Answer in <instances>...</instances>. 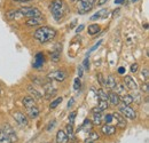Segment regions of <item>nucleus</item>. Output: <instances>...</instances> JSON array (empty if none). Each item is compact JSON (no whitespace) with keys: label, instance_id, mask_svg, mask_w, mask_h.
Segmentation results:
<instances>
[{"label":"nucleus","instance_id":"29","mask_svg":"<svg viewBox=\"0 0 149 143\" xmlns=\"http://www.w3.org/2000/svg\"><path fill=\"white\" fill-rule=\"evenodd\" d=\"M96 96L99 97V100L102 101H108V93L104 92L103 90H96Z\"/></svg>","mask_w":149,"mask_h":143},{"label":"nucleus","instance_id":"56","mask_svg":"<svg viewBox=\"0 0 149 143\" xmlns=\"http://www.w3.org/2000/svg\"><path fill=\"white\" fill-rule=\"evenodd\" d=\"M87 143H94V142H92V141H88Z\"/></svg>","mask_w":149,"mask_h":143},{"label":"nucleus","instance_id":"7","mask_svg":"<svg viewBox=\"0 0 149 143\" xmlns=\"http://www.w3.org/2000/svg\"><path fill=\"white\" fill-rule=\"evenodd\" d=\"M13 118H14V120H15L19 126H22V127H26V126L29 125L28 116L24 115V113L21 112V111H15V112H13Z\"/></svg>","mask_w":149,"mask_h":143},{"label":"nucleus","instance_id":"11","mask_svg":"<svg viewBox=\"0 0 149 143\" xmlns=\"http://www.w3.org/2000/svg\"><path fill=\"white\" fill-rule=\"evenodd\" d=\"M124 83H125V86L127 87V90H134V92L138 90V84H136V81H135L131 76H125Z\"/></svg>","mask_w":149,"mask_h":143},{"label":"nucleus","instance_id":"57","mask_svg":"<svg viewBox=\"0 0 149 143\" xmlns=\"http://www.w3.org/2000/svg\"><path fill=\"white\" fill-rule=\"evenodd\" d=\"M71 1H74H74H77V0H71Z\"/></svg>","mask_w":149,"mask_h":143},{"label":"nucleus","instance_id":"12","mask_svg":"<svg viewBox=\"0 0 149 143\" xmlns=\"http://www.w3.org/2000/svg\"><path fill=\"white\" fill-rule=\"evenodd\" d=\"M101 133L106 136H112L116 134V127L113 125H110V124H106V125L102 126Z\"/></svg>","mask_w":149,"mask_h":143},{"label":"nucleus","instance_id":"51","mask_svg":"<svg viewBox=\"0 0 149 143\" xmlns=\"http://www.w3.org/2000/svg\"><path fill=\"white\" fill-rule=\"evenodd\" d=\"M123 2H125V0H115V3H116V5H120V3H123Z\"/></svg>","mask_w":149,"mask_h":143},{"label":"nucleus","instance_id":"31","mask_svg":"<svg viewBox=\"0 0 149 143\" xmlns=\"http://www.w3.org/2000/svg\"><path fill=\"white\" fill-rule=\"evenodd\" d=\"M65 134H67V136H68V139H74V127L72 125H67V128H65Z\"/></svg>","mask_w":149,"mask_h":143},{"label":"nucleus","instance_id":"32","mask_svg":"<svg viewBox=\"0 0 149 143\" xmlns=\"http://www.w3.org/2000/svg\"><path fill=\"white\" fill-rule=\"evenodd\" d=\"M62 101H63V97H56L55 100H53V101L51 102L49 108H51V109H55V108L58 107V104H60Z\"/></svg>","mask_w":149,"mask_h":143},{"label":"nucleus","instance_id":"28","mask_svg":"<svg viewBox=\"0 0 149 143\" xmlns=\"http://www.w3.org/2000/svg\"><path fill=\"white\" fill-rule=\"evenodd\" d=\"M92 121L90 120V119H85L84 120V123H83V125H81V128L86 132V133H90L91 131H92Z\"/></svg>","mask_w":149,"mask_h":143},{"label":"nucleus","instance_id":"9","mask_svg":"<svg viewBox=\"0 0 149 143\" xmlns=\"http://www.w3.org/2000/svg\"><path fill=\"white\" fill-rule=\"evenodd\" d=\"M44 93H45V97L46 99H49V97H52V96H54L56 94V88L52 85V83H49V81H47V83H45L44 84Z\"/></svg>","mask_w":149,"mask_h":143},{"label":"nucleus","instance_id":"16","mask_svg":"<svg viewBox=\"0 0 149 143\" xmlns=\"http://www.w3.org/2000/svg\"><path fill=\"white\" fill-rule=\"evenodd\" d=\"M25 111H26V116H29L31 119H36V118H38V117H39V113H40L39 108H38L37 106L28 108V109H25Z\"/></svg>","mask_w":149,"mask_h":143},{"label":"nucleus","instance_id":"30","mask_svg":"<svg viewBox=\"0 0 149 143\" xmlns=\"http://www.w3.org/2000/svg\"><path fill=\"white\" fill-rule=\"evenodd\" d=\"M116 94H118V95H125L126 94V88H125V86H124V84H119V85H117L116 86Z\"/></svg>","mask_w":149,"mask_h":143},{"label":"nucleus","instance_id":"46","mask_svg":"<svg viewBox=\"0 0 149 143\" xmlns=\"http://www.w3.org/2000/svg\"><path fill=\"white\" fill-rule=\"evenodd\" d=\"M83 73H84V70H83V67H78V78H81L83 77Z\"/></svg>","mask_w":149,"mask_h":143},{"label":"nucleus","instance_id":"27","mask_svg":"<svg viewBox=\"0 0 149 143\" xmlns=\"http://www.w3.org/2000/svg\"><path fill=\"white\" fill-rule=\"evenodd\" d=\"M99 32H100V26L97 24H91V25H88V35L90 36H95Z\"/></svg>","mask_w":149,"mask_h":143},{"label":"nucleus","instance_id":"33","mask_svg":"<svg viewBox=\"0 0 149 143\" xmlns=\"http://www.w3.org/2000/svg\"><path fill=\"white\" fill-rule=\"evenodd\" d=\"M99 139H100V135H99L96 132L91 131V132L88 133V141H92V142H94L95 140H99Z\"/></svg>","mask_w":149,"mask_h":143},{"label":"nucleus","instance_id":"39","mask_svg":"<svg viewBox=\"0 0 149 143\" xmlns=\"http://www.w3.org/2000/svg\"><path fill=\"white\" fill-rule=\"evenodd\" d=\"M81 86V83H80V78H76L74 81V90H78Z\"/></svg>","mask_w":149,"mask_h":143},{"label":"nucleus","instance_id":"41","mask_svg":"<svg viewBox=\"0 0 149 143\" xmlns=\"http://www.w3.org/2000/svg\"><path fill=\"white\" fill-rule=\"evenodd\" d=\"M130 71L132 72V73H136V72L139 71V64H138V63H133V64L131 65Z\"/></svg>","mask_w":149,"mask_h":143},{"label":"nucleus","instance_id":"22","mask_svg":"<svg viewBox=\"0 0 149 143\" xmlns=\"http://www.w3.org/2000/svg\"><path fill=\"white\" fill-rule=\"evenodd\" d=\"M108 15V9H101V10H99V12H96L94 15H92L90 19L91 21H97V19H100V18H104L106 16Z\"/></svg>","mask_w":149,"mask_h":143},{"label":"nucleus","instance_id":"44","mask_svg":"<svg viewBox=\"0 0 149 143\" xmlns=\"http://www.w3.org/2000/svg\"><path fill=\"white\" fill-rule=\"evenodd\" d=\"M101 44H102V40H99V41H97V42H96V44L94 45L93 47H92V48L90 49V52H88V54H90V53H92V52H94L95 49H97V47H99V46H100Z\"/></svg>","mask_w":149,"mask_h":143},{"label":"nucleus","instance_id":"19","mask_svg":"<svg viewBox=\"0 0 149 143\" xmlns=\"http://www.w3.org/2000/svg\"><path fill=\"white\" fill-rule=\"evenodd\" d=\"M106 86H108V88L110 90H112V92L116 90L117 83H116V79H115V77H113L112 74H109V76L106 78Z\"/></svg>","mask_w":149,"mask_h":143},{"label":"nucleus","instance_id":"13","mask_svg":"<svg viewBox=\"0 0 149 143\" xmlns=\"http://www.w3.org/2000/svg\"><path fill=\"white\" fill-rule=\"evenodd\" d=\"M44 23V18L41 17H33V18H29L28 21H25V25L26 26H30V28H35V26H40L41 24Z\"/></svg>","mask_w":149,"mask_h":143},{"label":"nucleus","instance_id":"53","mask_svg":"<svg viewBox=\"0 0 149 143\" xmlns=\"http://www.w3.org/2000/svg\"><path fill=\"white\" fill-rule=\"evenodd\" d=\"M2 93H3V92H2V88H1V86H0V96L2 95Z\"/></svg>","mask_w":149,"mask_h":143},{"label":"nucleus","instance_id":"4","mask_svg":"<svg viewBox=\"0 0 149 143\" xmlns=\"http://www.w3.org/2000/svg\"><path fill=\"white\" fill-rule=\"evenodd\" d=\"M118 112L124 117V118H127V119H131V120H134L136 119V111L131 108L130 106H120L118 108Z\"/></svg>","mask_w":149,"mask_h":143},{"label":"nucleus","instance_id":"47","mask_svg":"<svg viewBox=\"0 0 149 143\" xmlns=\"http://www.w3.org/2000/svg\"><path fill=\"white\" fill-rule=\"evenodd\" d=\"M84 28H85V25H84V24H80V25H79V26L76 29V33H79V32H81V31L84 30Z\"/></svg>","mask_w":149,"mask_h":143},{"label":"nucleus","instance_id":"55","mask_svg":"<svg viewBox=\"0 0 149 143\" xmlns=\"http://www.w3.org/2000/svg\"><path fill=\"white\" fill-rule=\"evenodd\" d=\"M79 1H88V0H79Z\"/></svg>","mask_w":149,"mask_h":143},{"label":"nucleus","instance_id":"6","mask_svg":"<svg viewBox=\"0 0 149 143\" xmlns=\"http://www.w3.org/2000/svg\"><path fill=\"white\" fill-rule=\"evenodd\" d=\"M47 78L49 80H55V81H58V83H62L68 78V73L64 70H55V71L49 72L47 74Z\"/></svg>","mask_w":149,"mask_h":143},{"label":"nucleus","instance_id":"24","mask_svg":"<svg viewBox=\"0 0 149 143\" xmlns=\"http://www.w3.org/2000/svg\"><path fill=\"white\" fill-rule=\"evenodd\" d=\"M19 16H21V15H19L17 9H10V10H8V12L6 13V18L9 19V21H13V19L17 18Z\"/></svg>","mask_w":149,"mask_h":143},{"label":"nucleus","instance_id":"35","mask_svg":"<svg viewBox=\"0 0 149 143\" xmlns=\"http://www.w3.org/2000/svg\"><path fill=\"white\" fill-rule=\"evenodd\" d=\"M97 81L101 84V86H106V78L101 72L97 73Z\"/></svg>","mask_w":149,"mask_h":143},{"label":"nucleus","instance_id":"18","mask_svg":"<svg viewBox=\"0 0 149 143\" xmlns=\"http://www.w3.org/2000/svg\"><path fill=\"white\" fill-rule=\"evenodd\" d=\"M109 108V103H108V101H102V100H99V102H97V107L96 108H93L92 109V112H102V111H104L106 109H108Z\"/></svg>","mask_w":149,"mask_h":143},{"label":"nucleus","instance_id":"48","mask_svg":"<svg viewBox=\"0 0 149 143\" xmlns=\"http://www.w3.org/2000/svg\"><path fill=\"white\" fill-rule=\"evenodd\" d=\"M118 73H119V74H124V73H125V68H124V67L118 68Z\"/></svg>","mask_w":149,"mask_h":143},{"label":"nucleus","instance_id":"2","mask_svg":"<svg viewBox=\"0 0 149 143\" xmlns=\"http://www.w3.org/2000/svg\"><path fill=\"white\" fill-rule=\"evenodd\" d=\"M49 9H51V13H52L54 19L55 21H61V18L64 15L65 3H64L63 0H53L49 5Z\"/></svg>","mask_w":149,"mask_h":143},{"label":"nucleus","instance_id":"10","mask_svg":"<svg viewBox=\"0 0 149 143\" xmlns=\"http://www.w3.org/2000/svg\"><path fill=\"white\" fill-rule=\"evenodd\" d=\"M112 117H113V120L116 121V125L120 128H125L127 123H126V119L119 113V112H113L112 113Z\"/></svg>","mask_w":149,"mask_h":143},{"label":"nucleus","instance_id":"43","mask_svg":"<svg viewBox=\"0 0 149 143\" xmlns=\"http://www.w3.org/2000/svg\"><path fill=\"white\" fill-rule=\"evenodd\" d=\"M55 124H56V120H55V119H53V120H52V121H51V123L48 124L47 131H48V132H51V131H52V129H53V128L55 127Z\"/></svg>","mask_w":149,"mask_h":143},{"label":"nucleus","instance_id":"49","mask_svg":"<svg viewBox=\"0 0 149 143\" xmlns=\"http://www.w3.org/2000/svg\"><path fill=\"white\" fill-rule=\"evenodd\" d=\"M108 0H97V6H102L104 3H107Z\"/></svg>","mask_w":149,"mask_h":143},{"label":"nucleus","instance_id":"50","mask_svg":"<svg viewBox=\"0 0 149 143\" xmlns=\"http://www.w3.org/2000/svg\"><path fill=\"white\" fill-rule=\"evenodd\" d=\"M74 99L72 97V99H71V100L68 102V108H70L71 106H72V104H74Z\"/></svg>","mask_w":149,"mask_h":143},{"label":"nucleus","instance_id":"23","mask_svg":"<svg viewBox=\"0 0 149 143\" xmlns=\"http://www.w3.org/2000/svg\"><path fill=\"white\" fill-rule=\"evenodd\" d=\"M22 103H23V107L25 108V109L33 107V106H37V104H36V100H33L31 96H25V97H23Z\"/></svg>","mask_w":149,"mask_h":143},{"label":"nucleus","instance_id":"54","mask_svg":"<svg viewBox=\"0 0 149 143\" xmlns=\"http://www.w3.org/2000/svg\"><path fill=\"white\" fill-rule=\"evenodd\" d=\"M132 1H133V2H136V1H138V0H132Z\"/></svg>","mask_w":149,"mask_h":143},{"label":"nucleus","instance_id":"5","mask_svg":"<svg viewBox=\"0 0 149 143\" xmlns=\"http://www.w3.org/2000/svg\"><path fill=\"white\" fill-rule=\"evenodd\" d=\"M1 132L6 135V137H7L12 143L17 142V135H16V132L14 131V128L9 125V124H5V125L2 126Z\"/></svg>","mask_w":149,"mask_h":143},{"label":"nucleus","instance_id":"8","mask_svg":"<svg viewBox=\"0 0 149 143\" xmlns=\"http://www.w3.org/2000/svg\"><path fill=\"white\" fill-rule=\"evenodd\" d=\"M95 0H88V1H79L78 3V12L79 14H86L90 10H92Z\"/></svg>","mask_w":149,"mask_h":143},{"label":"nucleus","instance_id":"52","mask_svg":"<svg viewBox=\"0 0 149 143\" xmlns=\"http://www.w3.org/2000/svg\"><path fill=\"white\" fill-rule=\"evenodd\" d=\"M13 1H17V2H26V1H31V0H13Z\"/></svg>","mask_w":149,"mask_h":143},{"label":"nucleus","instance_id":"20","mask_svg":"<svg viewBox=\"0 0 149 143\" xmlns=\"http://www.w3.org/2000/svg\"><path fill=\"white\" fill-rule=\"evenodd\" d=\"M103 123V116L101 112H94L92 117V125L93 126H101Z\"/></svg>","mask_w":149,"mask_h":143},{"label":"nucleus","instance_id":"36","mask_svg":"<svg viewBox=\"0 0 149 143\" xmlns=\"http://www.w3.org/2000/svg\"><path fill=\"white\" fill-rule=\"evenodd\" d=\"M141 77H142V79L143 80H148V78H149V70H148V68H145V69H142L141 70Z\"/></svg>","mask_w":149,"mask_h":143},{"label":"nucleus","instance_id":"45","mask_svg":"<svg viewBox=\"0 0 149 143\" xmlns=\"http://www.w3.org/2000/svg\"><path fill=\"white\" fill-rule=\"evenodd\" d=\"M83 67H84V68H85L86 70H88V69H90V58H87V57H86V58L84 60Z\"/></svg>","mask_w":149,"mask_h":143},{"label":"nucleus","instance_id":"38","mask_svg":"<svg viewBox=\"0 0 149 143\" xmlns=\"http://www.w3.org/2000/svg\"><path fill=\"white\" fill-rule=\"evenodd\" d=\"M76 116H77V111H72V112H70V115H69V124L70 125H72L74 121V119H76Z\"/></svg>","mask_w":149,"mask_h":143},{"label":"nucleus","instance_id":"17","mask_svg":"<svg viewBox=\"0 0 149 143\" xmlns=\"http://www.w3.org/2000/svg\"><path fill=\"white\" fill-rule=\"evenodd\" d=\"M55 140L56 143H68V141H69V139H68V136H67V134H65V132L63 129H58L57 131Z\"/></svg>","mask_w":149,"mask_h":143},{"label":"nucleus","instance_id":"3","mask_svg":"<svg viewBox=\"0 0 149 143\" xmlns=\"http://www.w3.org/2000/svg\"><path fill=\"white\" fill-rule=\"evenodd\" d=\"M19 13L21 16H25L29 18L41 17V10L37 7H22L19 9Z\"/></svg>","mask_w":149,"mask_h":143},{"label":"nucleus","instance_id":"21","mask_svg":"<svg viewBox=\"0 0 149 143\" xmlns=\"http://www.w3.org/2000/svg\"><path fill=\"white\" fill-rule=\"evenodd\" d=\"M108 100L112 106H119V103H120V97L115 92H111L110 94H108Z\"/></svg>","mask_w":149,"mask_h":143},{"label":"nucleus","instance_id":"34","mask_svg":"<svg viewBox=\"0 0 149 143\" xmlns=\"http://www.w3.org/2000/svg\"><path fill=\"white\" fill-rule=\"evenodd\" d=\"M32 83L33 84H37L39 86H44V84H45V81L40 77H32Z\"/></svg>","mask_w":149,"mask_h":143},{"label":"nucleus","instance_id":"25","mask_svg":"<svg viewBox=\"0 0 149 143\" xmlns=\"http://www.w3.org/2000/svg\"><path fill=\"white\" fill-rule=\"evenodd\" d=\"M61 48H62V47L55 48V49L51 53V60H52L53 62H58L60 56H61Z\"/></svg>","mask_w":149,"mask_h":143},{"label":"nucleus","instance_id":"42","mask_svg":"<svg viewBox=\"0 0 149 143\" xmlns=\"http://www.w3.org/2000/svg\"><path fill=\"white\" fill-rule=\"evenodd\" d=\"M141 92H143V93L148 94V92H149V86H148V83H147V81H146L145 84H142V86H141Z\"/></svg>","mask_w":149,"mask_h":143},{"label":"nucleus","instance_id":"1","mask_svg":"<svg viewBox=\"0 0 149 143\" xmlns=\"http://www.w3.org/2000/svg\"><path fill=\"white\" fill-rule=\"evenodd\" d=\"M56 30L49 26H39L37 30L33 32V38L37 40L39 44H47L52 41L56 37Z\"/></svg>","mask_w":149,"mask_h":143},{"label":"nucleus","instance_id":"37","mask_svg":"<svg viewBox=\"0 0 149 143\" xmlns=\"http://www.w3.org/2000/svg\"><path fill=\"white\" fill-rule=\"evenodd\" d=\"M103 120L106 121V124H111L112 120H113L112 113H107L106 116H103Z\"/></svg>","mask_w":149,"mask_h":143},{"label":"nucleus","instance_id":"26","mask_svg":"<svg viewBox=\"0 0 149 143\" xmlns=\"http://www.w3.org/2000/svg\"><path fill=\"white\" fill-rule=\"evenodd\" d=\"M120 102L123 103V106H131V104L133 103V99H132L131 95L125 94V95H123V96L120 97Z\"/></svg>","mask_w":149,"mask_h":143},{"label":"nucleus","instance_id":"15","mask_svg":"<svg viewBox=\"0 0 149 143\" xmlns=\"http://www.w3.org/2000/svg\"><path fill=\"white\" fill-rule=\"evenodd\" d=\"M26 90H28V93L30 94L29 96H31L33 100H41V99H42L41 93H40L38 90H36L35 87H32L31 85H29V86L26 87Z\"/></svg>","mask_w":149,"mask_h":143},{"label":"nucleus","instance_id":"40","mask_svg":"<svg viewBox=\"0 0 149 143\" xmlns=\"http://www.w3.org/2000/svg\"><path fill=\"white\" fill-rule=\"evenodd\" d=\"M0 143H12L7 137H6V135L0 131Z\"/></svg>","mask_w":149,"mask_h":143},{"label":"nucleus","instance_id":"14","mask_svg":"<svg viewBox=\"0 0 149 143\" xmlns=\"http://www.w3.org/2000/svg\"><path fill=\"white\" fill-rule=\"evenodd\" d=\"M45 63V56L42 53H37L36 56H35V62L32 64V67L35 69H40Z\"/></svg>","mask_w":149,"mask_h":143}]
</instances>
